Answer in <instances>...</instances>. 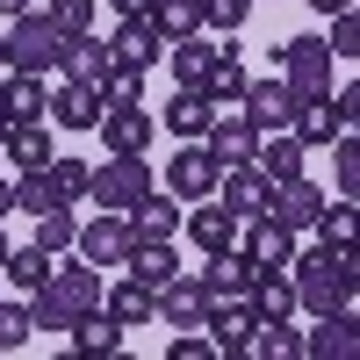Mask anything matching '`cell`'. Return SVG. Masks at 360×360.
Wrapping results in <instances>:
<instances>
[{"label":"cell","instance_id":"cell-1","mask_svg":"<svg viewBox=\"0 0 360 360\" xmlns=\"http://www.w3.org/2000/svg\"><path fill=\"white\" fill-rule=\"evenodd\" d=\"M101 288H108L101 266H86V259H65V252H58V259H51V281H44V288H29V324H37V332H72L79 317H94V310H101Z\"/></svg>","mask_w":360,"mask_h":360},{"label":"cell","instance_id":"cell-2","mask_svg":"<svg viewBox=\"0 0 360 360\" xmlns=\"http://www.w3.org/2000/svg\"><path fill=\"white\" fill-rule=\"evenodd\" d=\"M288 281H295V310H310V317H339V310H353L360 259H353V252H332V245H310V252L288 259Z\"/></svg>","mask_w":360,"mask_h":360},{"label":"cell","instance_id":"cell-3","mask_svg":"<svg viewBox=\"0 0 360 360\" xmlns=\"http://www.w3.org/2000/svg\"><path fill=\"white\" fill-rule=\"evenodd\" d=\"M152 188H159V180H152V159H144V152H108L94 166V180H86V202H94V209H123V217H130Z\"/></svg>","mask_w":360,"mask_h":360},{"label":"cell","instance_id":"cell-4","mask_svg":"<svg viewBox=\"0 0 360 360\" xmlns=\"http://www.w3.org/2000/svg\"><path fill=\"white\" fill-rule=\"evenodd\" d=\"M58 51H65V29H58L44 8H22L8 22V65L15 72H58Z\"/></svg>","mask_w":360,"mask_h":360},{"label":"cell","instance_id":"cell-5","mask_svg":"<svg viewBox=\"0 0 360 360\" xmlns=\"http://www.w3.org/2000/svg\"><path fill=\"white\" fill-rule=\"evenodd\" d=\"M274 72L288 79V94H332V51H324V37H288L274 44Z\"/></svg>","mask_w":360,"mask_h":360},{"label":"cell","instance_id":"cell-6","mask_svg":"<svg viewBox=\"0 0 360 360\" xmlns=\"http://www.w3.org/2000/svg\"><path fill=\"white\" fill-rule=\"evenodd\" d=\"M130 245H137V238H130V217H123V209H101V217H86L79 238H72V252H79L86 266H101V274H108V266H123Z\"/></svg>","mask_w":360,"mask_h":360},{"label":"cell","instance_id":"cell-7","mask_svg":"<svg viewBox=\"0 0 360 360\" xmlns=\"http://www.w3.org/2000/svg\"><path fill=\"white\" fill-rule=\"evenodd\" d=\"M245 123L252 130H288L295 123V94H288V79L281 72H266V79H245Z\"/></svg>","mask_w":360,"mask_h":360},{"label":"cell","instance_id":"cell-8","mask_svg":"<svg viewBox=\"0 0 360 360\" xmlns=\"http://www.w3.org/2000/svg\"><path fill=\"white\" fill-rule=\"evenodd\" d=\"M238 252H245L259 274H266V266H288L295 259V231L274 224V217H245V224H238Z\"/></svg>","mask_w":360,"mask_h":360},{"label":"cell","instance_id":"cell-9","mask_svg":"<svg viewBox=\"0 0 360 360\" xmlns=\"http://www.w3.org/2000/svg\"><path fill=\"white\" fill-rule=\"evenodd\" d=\"M101 86H86V79H58L51 86V101H44V115H51V123L58 130H94L101 123Z\"/></svg>","mask_w":360,"mask_h":360},{"label":"cell","instance_id":"cell-10","mask_svg":"<svg viewBox=\"0 0 360 360\" xmlns=\"http://www.w3.org/2000/svg\"><path fill=\"white\" fill-rule=\"evenodd\" d=\"M266 195H274V180H266L259 166H224V173H217V202L231 209L238 224H245V217H266Z\"/></svg>","mask_w":360,"mask_h":360},{"label":"cell","instance_id":"cell-11","mask_svg":"<svg viewBox=\"0 0 360 360\" xmlns=\"http://www.w3.org/2000/svg\"><path fill=\"white\" fill-rule=\"evenodd\" d=\"M166 195H173V202H202V195H217V159H209L195 137H188V152L166 159Z\"/></svg>","mask_w":360,"mask_h":360},{"label":"cell","instance_id":"cell-12","mask_svg":"<svg viewBox=\"0 0 360 360\" xmlns=\"http://www.w3.org/2000/svg\"><path fill=\"white\" fill-rule=\"evenodd\" d=\"M101 152H152V137H159V123L144 115L137 101H123V108H101Z\"/></svg>","mask_w":360,"mask_h":360},{"label":"cell","instance_id":"cell-13","mask_svg":"<svg viewBox=\"0 0 360 360\" xmlns=\"http://www.w3.org/2000/svg\"><path fill=\"white\" fill-rule=\"evenodd\" d=\"M317 209H324V188H317V180H303V173H295V180H274V195H266V217L288 224V231H310Z\"/></svg>","mask_w":360,"mask_h":360},{"label":"cell","instance_id":"cell-14","mask_svg":"<svg viewBox=\"0 0 360 360\" xmlns=\"http://www.w3.org/2000/svg\"><path fill=\"white\" fill-rule=\"evenodd\" d=\"M252 324H259V317H252V303H245V295H224V303H209V310H202L209 346H217V353H231V360L245 353V332H252Z\"/></svg>","mask_w":360,"mask_h":360},{"label":"cell","instance_id":"cell-15","mask_svg":"<svg viewBox=\"0 0 360 360\" xmlns=\"http://www.w3.org/2000/svg\"><path fill=\"white\" fill-rule=\"evenodd\" d=\"M159 29H152V15H123V22H115V37H108V58H115V65H137V72H152L159 65Z\"/></svg>","mask_w":360,"mask_h":360},{"label":"cell","instance_id":"cell-16","mask_svg":"<svg viewBox=\"0 0 360 360\" xmlns=\"http://www.w3.org/2000/svg\"><path fill=\"white\" fill-rule=\"evenodd\" d=\"M252 144H259V130L245 123V115H217V123L202 130V152L217 159V173L224 166H252Z\"/></svg>","mask_w":360,"mask_h":360},{"label":"cell","instance_id":"cell-17","mask_svg":"<svg viewBox=\"0 0 360 360\" xmlns=\"http://www.w3.org/2000/svg\"><path fill=\"white\" fill-rule=\"evenodd\" d=\"M51 152H58V144H51V123H44V115H15L8 137H0V159H8L15 173H22V166H51Z\"/></svg>","mask_w":360,"mask_h":360},{"label":"cell","instance_id":"cell-18","mask_svg":"<svg viewBox=\"0 0 360 360\" xmlns=\"http://www.w3.org/2000/svg\"><path fill=\"white\" fill-rule=\"evenodd\" d=\"M101 310L123 324V332H137V324H159V295L144 288V281H130V274H115V281L101 288Z\"/></svg>","mask_w":360,"mask_h":360},{"label":"cell","instance_id":"cell-19","mask_svg":"<svg viewBox=\"0 0 360 360\" xmlns=\"http://www.w3.org/2000/svg\"><path fill=\"white\" fill-rule=\"evenodd\" d=\"M202 310H209V288L195 274H173L159 288V324H173V332H202Z\"/></svg>","mask_w":360,"mask_h":360},{"label":"cell","instance_id":"cell-20","mask_svg":"<svg viewBox=\"0 0 360 360\" xmlns=\"http://www.w3.org/2000/svg\"><path fill=\"white\" fill-rule=\"evenodd\" d=\"M180 231H188L202 252H224V245H238V217H231V209H224L217 195H202V202L188 209V217H180Z\"/></svg>","mask_w":360,"mask_h":360},{"label":"cell","instance_id":"cell-21","mask_svg":"<svg viewBox=\"0 0 360 360\" xmlns=\"http://www.w3.org/2000/svg\"><path fill=\"white\" fill-rule=\"evenodd\" d=\"M295 137H303V144H332L339 130H353L346 123V108H339V94H303V101H295V123H288Z\"/></svg>","mask_w":360,"mask_h":360},{"label":"cell","instance_id":"cell-22","mask_svg":"<svg viewBox=\"0 0 360 360\" xmlns=\"http://www.w3.org/2000/svg\"><path fill=\"white\" fill-rule=\"evenodd\" d=\"M252 274H259V266L238 252V245H224V252H209V266H202L195 281L209 288V303H224V295H245V288H252Z\"/></svg>","mask_w":360,"mask_h":360},{"label":"cell","instance_id":"cell-23","mask_svg":"<svg viewBox=\"0 0 360 360\" xmlns=\"http://www.w3.org/2000/svg\"><path fill=\"white\" fill-rule=\"evenodd\" d=\"M353 346H360V310L317 317V332H303V353L310 360H353Z\"/></svg>","mask_w":360,"mask_h":360},{"label":"cell","instance_id":"cell-24","mask_svg":"<svg viewBox=\"0 0 360 360\" xmlns=\"http://www.w3.org/2000/svg\"><path fill=\"white\" fill-rule=\"evenodd\" d=\"M303 152H310V144L295 137V130H259V144H252V166H259L266 180H295V173H303Z\"/></svg>","mask_w":360,"mask_h":360},{"label":"cell","instance_id":"cell-25","mask_svg":"<svg viewBox=\"0 0 360 360\" xmlns=\"http://www.w3.org/2000/svg\"><path fill=\"white\" fill-rule=\"evenodd\" d=\"M180 217H188V209H180L173 195H144L137 209H130V238H137V245H159V238H180Z\"/></svg>","mask_w":360,"mask_h":360},{"label":"cell","instance_id":"cell-26","mask_svg":"<svg viewBox=\"0 0 360 360\" xmlns=\"http://www.w3.org/2000/svg\"><path fill=\"white\" fill-rule=\"evenodd\" d=\"M108 72V37H94V29H86V37H65V51H58V79H86L94 86Z\"/></svg>","mask_w":360,"mask_h":360},{"label":"cell","instance_id":"cell-27","mask_svg":"<svg viewBox=\"0 0 360 360\" xmlns=\"http://www.w3.org/2000/svg\"><path fill=\"white\" fill-rule=\"evenodd\" d=\"M159 123H166L173 137H202L209 123H217V101H209L202 86H180V94L166 101V115H159Z\"/></svg>","mask_w":360,"mask_h":360},{"label":"cell","instance_id":"cell-28","mask_svg":"<svg viewBox=\"0 0 360 360\" xmlns=\"http://www.w3.org/2000/svg\"><path fill=\"white\" fill-rule=\"evenodd\" d=\"M217 51H238V44H202V29H195V37H180V44H166L173 79H180V86H202V79H209V65H217Z\"/></svg>","mask_w":360,"mask_h":360},{"label":"cell","instance_id":"cell-29","mask_svg":"<svg viewBox=\"0 0 360 360\" xmlns=\"http://www.w3.org/2000/svg\"><path fill=\"white\" fill-rule=\"evenodd\" d=\"M123 274L130 281H144V288H166L173 274H180V259H173V238H159V245H130V259H123Z\"/></svg>","mask_w":360,"mask_h":360},{"label":"cell","instance_id":"cell-30","mask_svg":"<svg viewBox=\"0 0 360 360\" xmlns=\"http://www.w3.org/2000/svg\"><path fill=\"white\" fill-rule=\"evenodd\" d=\"M44 101H51L44 72H15V65L0 72V108H8V123H15V115H44Z\"/></svg>","mask_w":360,"mask_h":360},{"label":"cell","instance_id":"cell-31","mask_svg":"<svg viewBox=\"0 0 360 360\" xmlns=\"http://www.w3.org/2000/svg\"><path fill=\"white\" fill-rule=\"evenodd\" d=\"M245 353H252V360H295V353H303V332H288V317L252 324V332H245Z\"/></svg>","mask_w":360,"mask_h":360},{"label":"cell","instance_id":"cell-32","mask_svg":"<svg viewBox=\"0 0 360 360\" xmlns=\"http://www.w3.org/2000/svg\"><path fill=\"white\" fill-rule=\"evenodd\" d=\"M353 217H360V209H353V195H339V202H324L317 209V245H332V252H353Z\"/></svg>","mask_w":360,"mask_h":360},{"label":"cell","instance_id":"cell-33","mask_svg":"<svg viewBox=\"0 0 360 360\" xmlns=\"http://www.w3.org/2000/svg\"><path fill=\"white\" fill-rule=\"evenodd\" d=\"M144 15H152V29H159L166 44H180V37H195V29H202V8H195V0H152Z\"/></svg>","mask_w":360,"mask_h":360},{"label":"cell","instance_id":"cell-34","mask_svg":"<svg viewBox=\"0 0 360 360\" xmlns=\"http://www.w3.org/2000/svg\"><path fill=\"white\" fill-rule=\"evenodd\" d=\"M51 259L58 252H44V245H8V252H0V274H15L22 288H44L51 281Z\"/></svg>","mask_w":360,"mask_h":360},{"label":"cell","instance_id":"cell-35","mask_svg":"<svg viewBox=\"0 0 360 360\" xmlns=\"http://www.w3.org/2000/svg\"><path fill=\"white\" fill-rule=\"evenodd\" d=\"M44 180H51V195L72 209V202H86V180H94V166H86V159H58V152H51Z\"/></svg>","mask_w":360,"mask_h":360},{"label":"cell","instance_id":"cell-36","mask_svg":"<svg viewBox=\"0 0 360 360\" xmlns=\"http://www.w3.org/2000/svg\"><path fill=\"white\" fill-rule=\"evenodd\" d=\"M72 346H79V353H123V324H115L108 310H94V317L72 324Z\"/></svg>","mask_w":360,"mask_h":360},{"label":"cell","instance_id":"cell-37","mask_svg":"<svg viewBox=\"0 0 360 360\" xmlns=\"http://www.w3.org/2000/svg\"><path fill=\"white\" fill-rule=\"evenodd\" d=\"M72 238H79V217H72L65 202H58V209H37V245H44V252H72Z\"/></svg>","mask_w":360,"mask_h":360},{"label":"cell","instance_id":"cell-38","mask_svg":"<svg viewBox=\"0 0 360 360\" xmlns=\"http://www.w3.org/2000/svg\"><path fill=\"white\" fill-rule=\"evenodd\" d=\"M94 86H101V101H108V108H123V101H144V72H137V65H115V58H108V72H101Z\"/></svg>","mask_w":360,"mask_h":360},{"label":"cell","instance_id":"cell-39","mask_svg":"<svg viewBox=\"0 0 360 360\" xmlns=\"http://www.w3.org/2000/svg\"><path fill=\"white\" fill-rule=\"evenodd\" d=\"M202 94H209V101H238V94H245V72H238V51H217V65H209Z\"/></svg>","mask_w":360,"mask_h":360},{"label":"cell","instance_id":"cell-40","mask_svg":"<svg viewBox=\"0 0 360 360\" xmlns=\"http://www.w3.org/2000/svg\"><path fill=\"white\" fill-rule=\"evenodd\" d=\"M15 209H22V217H37V209H58L44 166H22V173H15Z\"/></svg>","mask_w":360,"mask_h":360},{"label":"cell","instance_id":"cell-41","mask_svg":"<svg viewBox=\"0 0 360 360\" xmlns=\"http://www.w3.org/2000/svg\"><path fill=\"white\" fill-rule=\"evenodd\" d=\"M195 8H202V29L238 37V29H245V15H252V0H195Z\"/></svg>","mask_w":360,"mask_h":360},{"label":"cell","instance_id":"cell-42","mask_svg":"<svg viewBox=\"0 0 360 360\" xmlns=\"http://www.w3.org/2000/svg\"><path fill=\"white\" fill-rule=\"evenodd\" d=\"M44 15L65 29V37H86V29H94V0H44Z\"/></svg>","mask_w":360,"mask_h":360},{"label":"cell","instance_id":"cell-43","mask_svg":"<svg viewBox=\"0 0 360 360\" xmlns=\"http://www.w3.org/2000/svg\"><path fill=\"white\" fill-rule=\"evenodd\" d=\"M324 51H332V58H360V15H353V8L332 15V37H324Z\"/></svg>","mask_w":360,"mask_h":360},{"label":"cell","instance_id":"cell-44","mask_svg":"<svg viewBox=\"0 0 360 360\" xmlns=\"http://www.w3.org/2000/svg\"><path fill=\"white\" fill-rule=\"evenodd\" d=\"M29 303H0V353H15V346H29Z\"/></svg>","mask_w":360,"mask_h":360},{"label":"cell","instance_id":"cell-45","mask_svg":"<svg viewBox=\"0 0 360 360\" xmlns=\"http://www.w3.org/2000/svg\"><path fill=\"white\" fill-rule=\"evenodd\" d=\"M332 152H339V195H353V188H360V137L339 130V137H332Z\"/></svg>","mask_w":360,"mask_h":360},{"label":"cell","instance_id":"cell-46","mask_svg":"<svg viewBox=\"0 0 360 360\" xmlns=\"http://www.w3.org/2000/svg\"><path fill=\"white\" fill-rule=\"evenodd\" d=\"M202 353H217L202 332H188V339H173V360H202Z\"/></svg>","mask_w":360,"mask_h":360},{"label":"cell","instance_id":"cell-47","mask_svg":"<svg viewBox=\"0 0 360 360\" xmlns=\"http://www.w3.org/2000/svg\"><path fill=\"white\" fill-rule=\"evenodd\" d=\"M108 8H115V15H144V8H152V0H108Z\"/></svg>","mask_w":360,"mask_h":360},{"label":"cell","instance_id":"cell-48","mask_svg":"<svg viewBox=\"0 0 360 360\" xmlns=\"http://www.w3.org/2000/svg\"><path fill=\"white\" fill-rule=\"evenodd\" d=\"M8 209H15V180L0 173V217H8Z\"/></svg>","mask_w":360,"mask_h":360},{"label":"cell","instance_id":"cell-49","mask_svg":"<svg viewBox=\"0 0 360 360\" xmlns=\"http://www.w3.org/2000/svg\"><path fill=\"white\" fill-rule=\"evenodd\" d=\"M22 8H37V0H0V15H8V22H15Z\"/></svg>","mask_w":360,"mask_h":360},{"label":"cell","instance_id":"cell-50","mask_svg":"<svg viewBox=\"0 0 360 360\" xmlns=\"http://www.w3.org/2000/svg\"><path fill=\"white\" fill-rule=\"evenodd\" d=\"M310 8H317V15H339V8H353V0H310Z\"/></svg>","mask_w":360,"mask_h":360},{"label":"cell","instance_id":"cell-51","mask_svg":"<svg viewBox=\"0 0 360 360\" xmlns=\"http://www.w3.org/2000/svg\"><path fill=\"white\" fill-rule=\"evenodd\" d=\"M0 72H8V29H0Z\"/></svg>","mask_w":360,"mask_h":360},{"label":"cell","instance_id":"cell-52","mask_svg":"<svg viewBox=\"0 0 360 360\" xmlns=\"http://www.w3.org/2000/svg\"><path fill=\"white\" fill-rule=\"evenodd\" d=\"M0 137H8V108H0Z\"/></svg>","mask_w":360,"mask_h":360},{"label":"cell","instance_id":"cell-53","mask_svg":"<svg viewBox=\"0 0 360 360\" xmlns=\"http://www.w3.org/2000/svg\"><path fill=\"white\" fill-rule=\"evenodd\" d=\"M0 252H8V238H0Z\"/></svg>","mask_w":360,"mask_h":360}]
</instances>
